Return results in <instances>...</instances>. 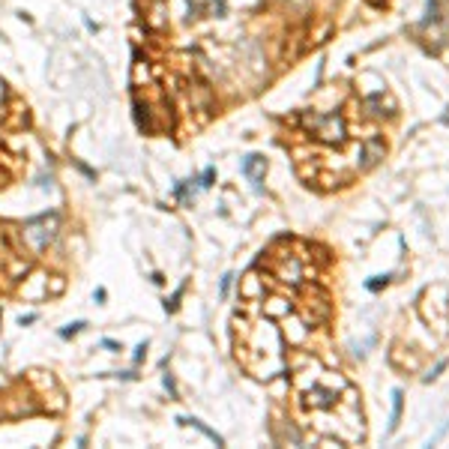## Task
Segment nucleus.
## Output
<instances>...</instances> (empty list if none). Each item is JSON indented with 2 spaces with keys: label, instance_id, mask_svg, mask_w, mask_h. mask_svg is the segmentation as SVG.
I'll return each instance as SVG.
<instances>
[{
  "label": "nucleus",
  "instance_id": "1",
  "mask_svg": "<svg viewBox=\"0 0 449 449\" xmlns=\"http://www.w3.org/2000/svg\"><path fill=\"white\" fill-rule=\"evenodd\" d=\"M54 228H57V219H48V216H42V219H36V222H30L27 228H24V237L30 240V246H33V252H42L48 242H51L54 237Z\"/></svg>",
  "mask_w": 449,
  "mask_h": 449
},
{
  "label": "nucleus",
  "instance_id": "2",
  "mask_svg": "<svg viewBox=\"0 0 449 449\" xmlns=\"http://www.w3.org/2000/svg\"><path fill=\"white\" fill-rule=\"evenodd\" d=\"M242 171L252 177V183H255V189H260V180H264V171H267V162L260 159V156H249L246 162H242Z\"/></svg>",
  "mask_w": 449,
  "mask_h": 449
},
{
  "label": "nucleus",
  "instance_id": "3",
  "mask_svg": "<svg viewBox=\"0 0 449 449\" xmlns=\"http://www.w3.org/2000/svg\"><path fill=\"white\" fill-rule=\"evenodd\" d=\"M401 389H396L392 392V416H389V432H396L398 428V416H401Z\"/></svg>",
  "mask_w": 449,
  "mask_h": 449
},
{
  "label": "nucleus",
  "instance_id": "4",
  "mask_svg": "<svg viewBox=\"0 0 449 449\" xmlns=\"http://www.w3.org/2000/svg\"><path fill=\"white\" fill-rule=\"evenodd\" d=\"M186 422H189V425H195V428H201V432L207 434V437H210V440H213V443H219V446H222V437H219V434H216V432H210V428H207V425H204V422H198V419H186Z\"/></svg>",
  "mask_w": 449,
  "mask_h": 449
},
{
  "label": "nucleus",
  "instance_id": "5",
  "mask_svg": "<svg viewBox=\"0 0 449 449\" xmlns=\"http://www.w3.org/2000/svg\"><path fill=\"white\" fill-rule=\"evenodd\" d=\"M386 278H389V276H375L371 282H368V291H378L380 285H386Z\"/></svg>",
  "mask_w": 449,
  "mask_h": 449
},
{
  "label": "nucleus",
  "instance_id": "6",
  "mask_svg": "<svg viewBox=\"0 0 449 449\" xmlns=\"http://www.w3.org/2000/svg\"><path fill=\"white\" fill-rule=\"evenodd\" d=\"M3 87H6V84H3V81H0V102H3Z\"/></svg>",
  "mask_w": 449,
  "mask_h": 449
}]
</instances>
